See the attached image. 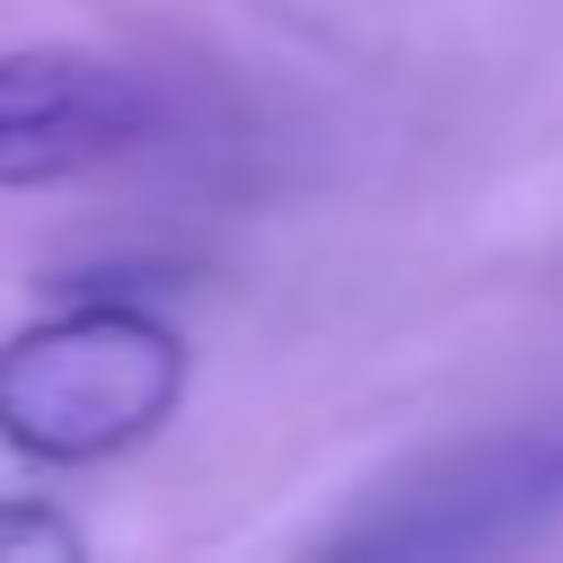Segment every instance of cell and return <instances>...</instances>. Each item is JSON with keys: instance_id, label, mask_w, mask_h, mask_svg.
Wrapping results in <instances>:
<instances>
[{"instance_id": "obj_3", "label": "cell", "mask_w": 563, "mask_h": 563, "mask_svg": "<svg viewBox=\"0 0 563 563\" xmlns=\"http://www.w3.org/2000/svg\"><path fill=\"white\" fill-rule=\"evenodd\" d=\"M167 132V88L114 53H0V194L114 167Z\"/></svg>"}, {"instance_id": "obj_4", "label": "cell", "mask_w": 563, "mask_h": 563, "mask_svg": "<svg viewBox=\"0 0 563 563\" xmlns=\"http://www.w3.org/2000/svg\"><path fill=\"white\" fill-rule=\"evenodd\" d=\"M88 537L44 501H0V563H79Z\"/></svg>"}, {"instance_id": "obj_2", "label": "cell", "mask_w": 563, "mask_h": 563, "mask_svg": "<svg viewBox=\"0 0 563 563\" xmlns=\"http://www.w3.org/2000/svg\"><path fill=\"white\" fill-rule=\"evenodd\" d=\"M554 510H563V413L422 457L405 484H378L369 510H352L325 537V554H361V563L501 554V545L537 537Z\"/></svg>"}, {"instance_id": "obj_1", "label": "cell", "mask_w": 563, "mask_h": 563, "mask_svg": "<svg viewBox=\"0 0 563 563\" xmlns=\"http://www.w3.org/2000/svg\"><path fill=\"white\" fill-rule=\"evenodd\" d=\"M185 396V343L141 299H79L0 343V440L35 466L141 449Z\"/></svg>"}]
</instances>
